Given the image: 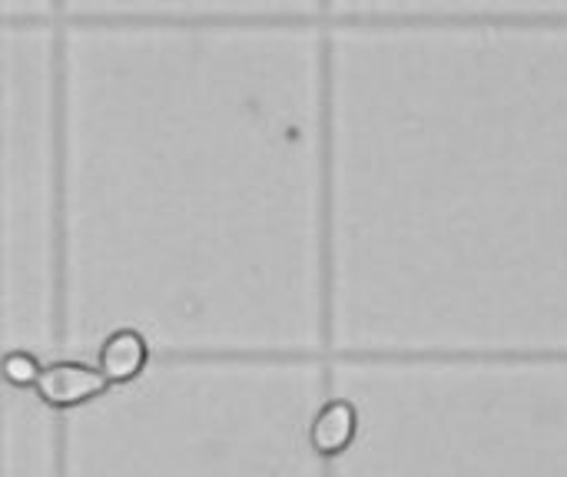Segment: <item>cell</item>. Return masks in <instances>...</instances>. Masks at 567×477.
I'll return each instance as SVG.
<instances>
[{"label": "cell", "instance_id": "cell-3", "mask_svg": "<svg viewBox=\"0 0 567 477\" xmlns=\"http://www.w3.org/2000/svg\"><path fill=\"white\" fill-rule=\"evenodd\" d=\"M352 428H355L352 408L342 405V402L329 405V408L316 418V425H312V445H316V452H322V455L342 452V448L349 445V438H352Z\"/></svg>", "mask_w": 567, "mask_h": 477}, {"label": "cell", "instance_id": "cell-4", "mask_svg": "<svg viewBox=\"0 0 567 477\" xmlns=\"http://www.w3.org/2000/svg\"><path fill=\"white\" fill-rule=\"evenodd\" d=\"M0 372H3V379H7L10 385H20V388H27V385H33V382H37V375H40V365H37L30 355H23V352H13V355H7V359H3Z\"/></svg>", "mask_w": 567, "mask_h": 477}, {"label": "cell", "instance_id": "cell-2", "mask_svg": "<svg viewBox=\"0 0 567 477\" xmlns=\"http://www.w3.org/2000/svg\"><path fill=\"white\" fill-rule=\"evenodd\" d=\"M146 359V339L133 329H120L100 349V372L106 375V382H133L143 372Z\"/></svg>", "mask_w": 567, "mask_h": 477}, {"label": "cell", "instance_id": "cell-1", "mask_svg": "<svg viewBox=\"0 0 567 477\" xmlns=\"http://www.w3.org/2000/svg\"><path fill=\"white\" fill-rule=\"evenodd\" d=\"M106 375L100 369L80 365V362H53L47 369H40L33 388L40 395L43 405L50 408H76L93 402L96 395L106 392Z\"/></svg>", "mask_w": 567, "mask_h": 477}]
</instances>
